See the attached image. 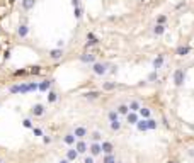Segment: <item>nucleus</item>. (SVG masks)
Returning <instances> with one entry per match:
<instances>
[{"label": "nucleus", "instance_id": "bb28decb", "mask_svg": "<svg viewBox=\"0 0 194 163\" xmlns=\"http://www.w3.org/2000/svg\"><path fill=\"white\" fill-rule=\"evenodd\" d=\"M119 114L116 112V109H111V111H107V121L109 122H112V121H119Z\"/></svg>", "mask_w": 194, "mask_h": 163}, {"label": "nucleus", "instance_id": "a211bd4d", "mask_svg": "<svg viewBox=\"0 0 194 163\" xmlns=\"http://www.w3.org/2000/svg\"><path fill=\"white\" fill-rule=\"evenodd\" d=\"M136 129H138V133H147L148 131V126H147V119H141V117H140L138 119V122H136Z\"/></svg>", "mask_w": 194, "mask_h": 163}, {"label": "nucleus", "instance_id": "aec40b11", "mask_svg": "<svg viewBox=\"0 0 194 163\" xmlns=\"http://www.w3.org/2000/svg\"><path fill=\"white\" fill-rule=\"evenodd\" d=\"M116 112H117V114H119V116H123V117H124L126 114H128V112H129V107H128V104H124V102H123V104H117V105H116Z\"/></svg>", "mask_w": 194, "mask_h": 163}, {"label": "nucleus", "instance_id": "58836bf2", "mask_svg": "<svg viewBox=\"0 0 194 163\" xmlns=\"http://www.w3.org/2000/svg\"><path fill=\"white\" fill-rule=\"evenodd\" d=\"M26 73H27V70H17L14 75H15V77H21V75H26Z\"/></svg>", "mask_w": 194, "mask_h": 163}, {"label": "nucleus", "instance_id": "ea45409f", "mask_svg": "<svg viewBox=\"0 0 194 163\" xmlns=\"http://www.w3.org/2000/svg\"><path fill=\"white\" fill-rule=\"evenodd\" d=\"M185 153H187V156H189V158H194V148H189Z\"/></svg>", "mask_w": 194, "mask_h": 163}, {"label": "nucleus", "instance_id": "1a4fd4ad", "mask_svg": "<svg viewBox=\"0 0 194 163\" xmlns=\"http://www.w3.org/2000/svg\"><path fill=\"white\" fill-rule=\"evenodd\" d=\"M165 31H167V24H155L153 29H151V34L157 36V38H160V36L165 34Z\"/></svg>", "mask_w": 194, "mask_h": 163}, {"label": "nucleus", "instance_id": "c756f323", "mask_svg": "<svg viewBox=\"0 0 194 163\" xmlns=\"http://www.w3.org/2000/svg\"><path fill=\"white\" fill-rule=\"evenodd\" d=\"M90 141L100 143V141H102V133H100V131H92V133H90Z\"/></svg>", "mask_w": 194, "mask_h": 163}, {"label": "nucleus", "instance_id": "4be33fe9", "mask_svg": "<svg viewBox=\"0 0 194 163\" xmlns=\"http://www.w3.org/2000/svg\"><path fill=\"white\" fill-rule=\"evenodd\" d=\"M191 53V46H179L175 49V55L177 56H187Z\"/></svg>", "mask_w": 194, "mask_h": 163}, {"label": "nucleus", "instance_id": "6e6552de", "mask_svg": "<svg viewBox=\"0 0 194 163\" xmlns=\"http://www.w3.org/2000/svg\"><path fill=\"white\" fill-rule=\"evenodd\" d=\"M164 63H165V56L164 55H158L157 58H153V61H151V68L158 72V70H162Z\"/></svg>", "mask_w": 194, "mask_h": 163}, {"label": "nucleus", "instance_id": "a19ab883", "mask_svg": "<svg viewBox=\"0 0 194 163\" xmlns=\"http://www.w3.org/2000/svg\"><path fill=\"white\" fill-rule=\"evenodd\" d=\"M43 141L48 145V143H51V138H49V136H43Z\"/></svg>", "mask_w": 194, "mask_h": 163}, {"label": "nucleus", "instance_id": "ddd939ff", "mask_svg": "<svg viewBox=\"0 0 194 163\" xmlns=\"http://www.w3.org/2000/svg\"><path fill=\"white\" fill-rule=\"evenodd\" d=\"M138 116L141 117V119H148V117H151V109L147 107V105H141V107L138 109Z\"/></svg>", "mask_w": 194, "mask_h": 163}, {"label": "nucleus", "instance_id": "7ed1b4c3", "mask_svg": "<svg viewBox=\"0 0 194 163\" xmlns=\"http://www.w3.org/2000/svg\"><path fill=\"white\" fill-rule=\"evenodd\" d=\"M89 155H92L94 158H97L99 155H102V148H100V143H97V141H92L90 145H89Z\"/></svg>", "mask_w": 194, "mask_h": 163}, {"label": "nucleus", "instance_id": "cd10ccee", "mask_svg": "<svg viewBox=\"0 0 194 163\" xmlns=\"http://www.w3.org/2000/svg\"><path fill=\"white\" fill-rule=\"evenodd\" d=\"M116 155L114 153H109V155H104L102 156V161L100 163H116Z\"/></svg>", "mask_w": 194, "mask_h": 163}, {"label": "nucleus", "instance_id": "49530a36", "mask_svg": "<svg viewBox=\"0 0 194 163\" xmlns=\"http://www.w3.org/2000/svg\"><path fill=\"white\" fill-rule=\"evenodd\" d=\"M0 163H2V160H0Z\"/></svg>", "mask_w": 194, "mask_h": 163}, {"label": "nucleus", "instance_id": "a18cd8bd", "mask_svg": "<svg viewBox=\"0 0 194 163\" xmlns=\"http://www.w3.org/2000/svg\"><path fill=\"white\" fill-rule=\"evenodd\" d=\"M116 163H124V161H121V160H116Z\"/></svg>", "mask_w": 194, "mask_h": 163}, {"label": "nucleus", "instance_id": "c03bdc74", "mask_svg": "<svg viewBox=\"0 0 194 163\" xmlns=\"http://www.w3.org/2000/svg\"><path fill=\"white\" fill-rule=\"evenodd\" d=\"M167 163H177V161H174V160H168V161Z\"/></svg>", "mask_w": 194, "mask_h": 163}, {"label": "nucleus", "instance_id": "4c0bfd02", "mask_svg": "<svg viewBox=\"0 0 194 163\" xmlns=\"http://www.w3.org/2000/svg\"><path fill=\"white\" fill-rule=\"evenodd\" d=\"M32 133H34V136H43V131L39 128H32Z\"/></svg>", "mask_w": 194, "mask_h": 163}, {"label": "nucleus", "instance_id": "f704fd0d", "mask_svg": "<svg viewBox=\"0 0 194 163\" xmlns=\"http://www.w3.org/2000/svg\"><path fill=\"white\" fill-rule=\"evenodd\" d=\"M22 126H24V128H32V121H31V119H24V121H22Z\"/></svg>", "mask_w": 194, "mask_h": 163}, {"label": "nucleus", "instance_id": "0eeeda50", "mask_svg": "<svg viewBox=\"0 0 194 163\" xmlns=\"http://www.w3.org/2000/svg\"><path fill=\"white\" fill-rule=\"evenodd\" d=\"M63 55H65V51L61 49V48H55V49H51V51L48 53V56H49V60H53V61H58V60H61V58H63Z\"/></svg>", "mask_w": 194, "mask_h": 163}, {"label": "nucleus", "instance_id": "412c9836", "mask_svg": "<svg viewBox=\"0 0 194 163\" xmlns=\"http://www.w3.org/2000/svg\"><path fill=\"white\" fill-rule=\"evenodd\" d=\"M27 34H29V27H27V24H21L19 29H17V36L21 39H24V38H27Z\"/></svg>", "mask_w": 194, "mask_h": 163}, {"label": "nucleus", "instance_id": "79ce46f5", "mask_svg": "<svg viewBox=\"0 0 194 163\" xmlns=\"http://www.w3.org/2000/svg\"><path fill=\"white\" fill-rule=\"evenodd\" d=\"M80 5V0H73V7H78Z\"/></svg>", "mask_w": 194, "mask_h": 163}, {"label": "nucleus", "instance_id": "a878e982", "mask_svg": "<svg viewBox=\"0 0 194 163\" xmlns=\"http://www.w3.org/2000/svg\"><path fill=\"white\" fill-rule=\"evenodd\" d=\"M116 87H117L116 82H102V90H106V92H112Z\"/></svg>", "mask_w": 194, "mask_h": 163}, {"label": "nucleus", "instance_id": "6ab92c4d", "mask_svg": "<svg viewBox=\"0 0 194 163\" xmlns=\"http://www.w3.org/2000/svg\"><path fill=\"white\" fill-rule=\"evenodd\" d=\"M34 5H36V0H22L21 7L24 12H29L31 9H34Z\"/></svg>", "mask_w": 194, "mask_h": 163}, {"label": "nucleus", "instance_id": "5701e85b", "mask_svg": "<svg viewBox=\"0 0 194 163\" xmlns=\"http://www.w3.org/2000/svg\"><path fill=\"white\" fill-rule=\"evenodd\" d=\"M58 99H60L58 92H55V90H48V102H49V104L58 102Z\"/></svg>", "mask_w": 194, "mask_h": 163}, {"label": "nucleus", "instance_id": "473e14b6", "mask_svg": "<svg viewBox=\"0 0 194 163\" xmlns=\"http://www.w3.org/2000/svg\"><path fill=\"white\" fill-rule=\"evenodd\" d=\"M157 24H167V15L165 14H160L157 17Z\"/></svg>", "mask_w": 194, "mask_h": 163}, {"label": "nucleus", "instance_id": "e433bc0d", "mask_svg": "<svg viewBox=\"0 0 194 163\" xmlns=\"http://www.w3.org/2000/svg\"><path fill=\"white\" fill-rule=\"evenodd\" d=\"M39 72H41V68H39V66H32V70H29V72H27V73H32V75H38Z\"/></svg>", "mask_w": 194, "mask_h": 163}, {"label": "nucleus", "instance_id": "c9c22d12", "mask_svg": "<svg viewBox=\"0 0 194 163\" xmlns=\"http://www.w3.org/2000/svg\"><path fill=\"white\" fill-rule=\"evenodd\" d=\"M75 17H77V19L82 17V9H80V5H78V7H75Z\"/></svg>", "mask_w": 194, "mask_h": 163}, {"label": "nucleus", "instance_id": "f257e3e1", "mask_svg": "<svg viewBox=\"0 0 194 163\" xmlns=\"http://www.w3.org/2000/svg\"><path fill=\"white\" fill-rule=\"evenodd\" d=\"M109 68H111V63H107V61H94V63H92V73L97 75V77L107 75Z\"/></svg>", "mask_w": 194, "mask_h": 163}, {"label": "nucleus", "instance_id": "b1692460", "mask_svg": "<svg viewBox=\"0 0 194 163\" xmlns=\"http://www.w3.org/2000/svg\"><path fill=\"white\" fill-rule=\"evenodd\" d=\"M128 107H129V111H131V112H138V109L141 107V104H140V100L134 99V100H129V102H128Z\"/></svg>", "mask_w": 194, "mask_h": 163}, {"label": "nucleus", "instance_id": "2f4dec72", "mask_svg": "<svg viewBox=\"0 0 194 163\" xmlns=\"http://www.w3.org/2000/svg\"><path fill=\"white\" fill-rule=\"evenodd\" d=\"M147 80H148V82H158V80H160V75H158V72H157V70H153V72H151L150 75L147 77Z\"/></svg>", "mask_w": 194, "mask_h": 163}, {"label": "nucleus", "instance_id": "20e7f679", "mask_svg": "<svg viewBox=\"0 0 194 163\" xmlns=\"http://www.w3.org/2000/svg\"><path fill=\"white\" fill-rule=\"evenodd\" d=\"M73 146H75V150H77L78 155H85L87 150H89V143H87L85 139H77Z\"/></svg>", "mask_w": 194, "mask_h": 163}, {"label": "nucleus", "instance_id": "dca6fc26", "mask_svg": "<svg viewBox=\"0 0 194 163\" xmlns=\"http://www.w3.org/2000/svg\"><path fill=\"white\" fill-rule=\"evenodd\" d=\"M75 141H77V138H75L73 133H66V134L63 136V143H65L66 146H73Z\"/></svg>", "mask_w": 194, "mask_h": 163}, {"label": "nucleus", "instance_id": "c85d7f7f", "mask_svg": "<svg viewBox=\"0 0 194 163\" xmlns=\"http://www.w3.org/2000/svg\"><path fill=\"white\" fill-rule=\"evenodd\" d=\"M97 43H99V39L95 38L92 32H89V34H87V44H85V46L89 48V46H94V44H97Z\"/></svg>", "mask_w": 194, "mask_h": 163}, {"label": "nucleus", "instance_id": "9b49d317", "mask_svg": "<svg viewBox=\"0 0 194 163\" xmlns=\"http://www.w3.org/2000/svg\"><path fill=\"white\" fill-rule=\"evenodd\" d=\"M100 148H102V153L104 155H109V153H114V145L111 141H100Z\"/></svg>", "mask_w": 194, "mask_h": 163}, {"label": "nucleus", "instance_id": "f03ea898", "mask_svg": "<svg viewBox=\"0 0 194 163\" xmlns=\"http://www.w3.org/2000/svg\"><path fill=\"white\" fill-rule=\"evenodd\" d=\"M184 83H185V68L179 66V68L174 72V85H175L177 88H181V87H184Z\"/></svg>", "mask_w": 194, "mask_h": 163}, {"label": "nucleus", "instance_id": "f8f14e48", "mask_svg": "<svg viewBox=\"0 0 194 163\" xmlns=\"http://www.w3.org/2000/svg\"><path fill=\"white\" fill-rule=\"evenodd\" d=\"M124 117H126V122H128V124H131V126H134L136 122H138V119H140L138 112H131V111H129Z\"/></svg>", "mask_w": 194, "mask_h": 163}, {"label": "nucleus", "instance_id": "2eb2a0df", "mask_svg": "<svg viewBox=\"0 0 194 163\" xmlns=\"http://www.w3.org/2000/svg\"><path fill=\"white\" fill-rule=\"evenodd\" d=\"M65 158L68 160L70 163H72V161H75V160L78 158V153H77V150H75V148H72V146H70L68 150H66V156H65Z\"/></svg>", "mask_w": 194, "mask_h": 163}, {"label": "nucleus", "instance_id": "37998d69", "mask_svg": "<svg viewBox=\"0 0 194 163\" xmlns=\"http://www.w3.org/2000/svg\"><path fill=\"white\" fill-rule=\"evenodd\" d=\"M60 163H70V161H68L66 158H63V160H60Z\"/></svg>", "mask_w": 194, "mask_h": 163}, {"label": "nucleus", "instance_id": "39448f33", "mask_svg": "<svg viewBox=\"0 0 194 163\" xmlns=\"http://www.w3.org/2000/svg\"><path fill=\"white\" fill-rule=\"evenodd\" d=\"M72 133L75 134V138H77V139H85V138L89 136V129H87L85 126H77Z\"/></svg>", "mask_w": 194, "mask_h": 163}, {"label": "nucleus", "instance_id": "f3484780", "mask_svg": "<svg viewBox=\"0 0 194 163\" xmlns=\"http://www.w3.org/2000/svg\"><path fill=\"white\" fill-rule=\"evenodd\" d=\"M82 97H83V99H87V100H97V99L100 97V92L90 90V92H85V94H82Z\"/></svg>", "mask_w": 194, "mask_h": 163}, {"label": "nucleus", "instance_id": "9d476101", "mask_svg": "<svg viewBox=\"0 0 194 163\" xmlns=\"http://www.w3.org/2000/svg\"><path fill=\"white\" fill-rule=\"evenodd\" d=\"M80 61L85 63V65H92L95 61V55H94V53H90V51H85L83 55H80Z\"/></svg>", "mask_w": 194, "mask_h": 163}, {"label": "nucleus", "instance_id": "4468645a", "mask_svg": "<svg viewBox=\"0 0 194 163\" xmlns=\"http://www.w3.org/2000/svg\"><path fill=\"white\" fill-rule=\"evenodd\" d=\"M51 85H53V80H51V78L43 80V82H41V83L38 85V90H39V92H48L49 88H51Z\"/></svg>", "mask_w": 194, "mask_h": 163}, {"label": "nucleus", "instance_id": "7c9ffc66", "mask_svg": "<svg viewBox=\"0 0 194 163\" xmlns=\"http://www.w3.org/2000/svg\"><path fill=\"white\" fill-rule=\"evenodd\" d=\"M109 128H111V131L117 133V131L123 128V124H121V121H112V122H109Z\"/></svg>", "mask_w": 194, "mask_h": 163}, {"label": "nucleus", "instance_id": "393cba45", "mask_svg": "<svg viewBox=\"0 0 194 163\" xmlns=\"http://www.w3.org/2000/svg\"><path fill=\"white\" fill-rule=\"evenodd\" d=\"M147 126H148V131H155L158 128V121L153 119V117H148L147 119Z\"/></svg>", "mask_w": 194, "mask_h": 163}, {"label": "nucleus", "instance_id": "72a5a7b5", "mask_svg": "<svg viewBox=\"0 0 194 163\" xmlns=\"http://www.w3.org/2000/svg\"><path fill=\"white\" fill-rule=\"evenodd\" d=\"M83 163H95V158L92 155H87V156H83Z\"/></svg>", "mask_w": 194, "mask_h": 163}, {"label": "nucleus", "instance_id": "423d86ee", "mask_svg": "<svg viewBox=\"0 0 194 163\" xmlns=\"http://www.w3.org/2000/svg\"><path fill=\"white\" fill-rule=\"evenodd\" d=\"M31 114H32L34 117H41V116L46 114V107H44L43 104H34L32 109H31Z\"/></svg>", "mask_w": 194, "mask_h": 163}]
</instances>
